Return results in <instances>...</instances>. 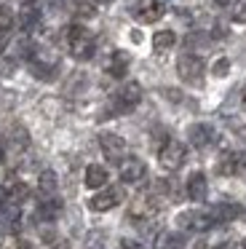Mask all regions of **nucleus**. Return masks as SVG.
<instances>
[{
	"label": "nucleus",
	"mask_w": 246,
	"mask_h": 249,
	"mask_svg": "<svg viewBox=\"0 0 246 249\" xmlns=\"http://www.w3.org/2000/svg\"><path fill=\"white\" fill-rule=\"evenodd\" d=\"M67 49L72 54V59L88 62L96 51V40L83 24H72V27H67Z\"/></svg>",
	"instance_id": "f257e3e1"
},
{
	"label": "nucleus",
	"mask_w": 246,
	"mask_h": 249,
	"mask_svg": "<svg viewBox=\"0 0 246 249\" xmlns=\"http://www.w3.org/2000/svg\"><path fill=\"white\" fill-rule=\"evenodd\" d=\"M30 72L37 78V81H53L59 72V62L53 54H48V51H40L35 49L30 56Z\"/></svg>",
	"instance_id": "f03ea898"
},
{
	"label": "nucleus",
	"mask_w": 246,
	"mask_h": 249,
	"mask_svg": "<svg viewBox=\"0 0 246 249\" xmlns=\"http://www.w3.org/2000/svg\"><path fill=\"white\" fill-rule=\"evenodd\" d=\"M176 75L190 86H201L203 81V59L195 54H182L176 62Z\"/></svg>",
	"instance_id": "7ed1b4c3"
},
{
	"label": "nucleus",
	"mask_w": 246,
	"mask_h": 249,
	"mask_svg": "<svg viewBox=\"0 0 246 249\" xmlns=\"http://www.w3.org/2000/svg\"><path fill=\"white\" fill-rule=\"evenodd\" d=\"M142 102V86L137 81H128L121 91L112 97V113H131Z\"/></svg>",
	"instance_id": "20e7f679"
},
{
	"label": "nucleus",
	"mask_w": 246,
	"mask_h": 249,
	"mask_svg": "<svg viewBox=\"0 0 246 249\" xmlns=\"http://www.w3.org/2000/svg\"><path fill=\"white\" fill-rule=\"evenodd\" d=\"M185 158H187V147L182 145V142H176V140H166L163 145H160V150H158V163L163 169H169V172L179 169L182 163H185Z\"/></svg>",
	"instance_id": "39448f33"
},
{
	"label": "nucleus",
	"mask_w": 246,
	"mask_h": 249,
	"mask_svg": "<svg viewBox=\"0 0 246 249\" xmlns=\"http://www.w3.org/2000/svg\"><path fill=\"white\" fill-rule=\"evenodd\" d=\"M176 228L182 231H193V233H206L214 228V220L209 212H201V209H190V212H182L176 217Z\"/></svg>",
	"instance_id": "423d86ee"
},
{
	"label": "nucleus",
	"mask_w": 246,
	"mask_h": 249,
	"mask_svg": "<svg viewBox=\"0 0 246 249\" xmlns=\"http://www.w3.org/2000/svg\"><path fill=\"white\" fill-rule=\"evenodd\" d=\"M99 147L105 153L107 161H115L121 163L126 158V140L121 134H112V131H102L99 134Z\"/></svg>",
	"instance_id": "0eeeda50"
},
{
	"label": "nucleus",
	"mask_w": 246,
	"mask_h": 249,
	"mask_svg": "<svg viewBox=\"0 0 246 249\" xmlns=\"http://www.w3.org/2000/svg\"><path fill=\"white\" fill-rule=\"evenodd\" d=\"M121 201H123L121 188H102L88 198V209L91 212H110V209H115Z\"/></svg>",
	"instance_id": "6e6552de"
},
{
	"label": "nucleus",
	"mask_w": 246,
	"mask_h": 249,
	"mask_svg": "<svg viewBox=\"0 0 246 249\" xmlns=\"http://www.w3.org/2000/svg\"><path fill=\"white\" fill-rule=\"evenodd\" d=\"M131 14H134L137 22L153 24V22H158V19L163 17V3H160V0H137L134 8H131Z\"/></svg>",
	"instance_id": "1a4fd4ad"
},
{
	"label": "nucleus",
	"mask_w": 246,
	"mask_h": 249,
	"mask_svg": "<svg viewBox=\"0 0 246 249\" xmlns=\"http://www.w3.org/2000/svg\"><path fill=\"white\" fill-rule=\"evenodd\" d=\"M118 172H121V179H123V182L137 185V182H142V179H144V174H147V166H144L142 158L128 156V158H123V161L118 163Z\"/></svg>",
	"instance_id": "9d476101"
},
{
	"label": "nucleus",
	"mask_w": 246,
	"mask_h": 249,
	"mask_svg": "<svg viewBox=\"0 0 246 249\" xmlns=\"http://www.w3.org/2000/svg\"><path fill=\"white\" fill-rule=\"evenodd\" d=\"M158 209L160 206L155 204L153 196H139V198H134V204L128 206V214H131V220H137V222H147V220H153V217L158 214Z\"/></svg>",
	"instance_id": "9b49d317"
},
{
	"label": "nucleus",
	"mask_w": 246,
	"mask_h": 249,
	"mask_svg": "<svg viewBox=\"0 0 246 249\" xmlns=\"http://www.w3.org/2000/svg\"><path fill=\"white\" fill-rule=\"evenodd\" d=\"M128 65H131V56L126 51H112L105 62V72L110 78H123L128 72Z\"/></svg>",
	"instance_id": "f8f14e48"
},
{
	"label": "nucleus",
	"mask_w": 246,
	"mask_h": 249,
	"mask_svg": "<svg viewBox=\"0 0 246 249\" xmlns=\"http://www.w3.org/2000/svg\"><path fill=\"white\" fill-rule=\"evenodd\" d=\"M187 198L195 201V204H201L203 198H206L209 188H206V177H203V172H193L190 177H187Z\"/></svg>",
	"instance_id": "ddd939ff"
},
{
	"label": "nucleus",
	"mask_w": 246,
	"mask_h": 249,
	"mask_svg": "<svg viewBox=\"0 0 246 249\" xmlns=\"http://www.w3.org/2000/svg\"><path fill=\"white\" fill-rule=\"evenodd\" d=\"M187 140L193 142V147H206L214 142V129L209 124H193L187 129Z\"/></svg>",
	"instance_id": "4468645a"
},
{
	"label": "nucleus",
	"mask_w": 246,
	"mask_h": 249,
	"mask_svg": "<svg viewBox=\"0 0 246 249\" xmlns=\"http://www.w3.org/2000/svg\"><path fill=\"white\" fill-rule=\"evenodd\" d=\"M209 214H211L214 225H217V222H233V220H238V217L244 214V206L241 204H217Z\"/></svg>",
	"instance_id": "2eb2a0df"
},
{
	"label": "nucleus",
	"mask_w": 246,
	"mask_h": 249,
	"mask_svg": "<svg viewBox=\"0 0 246 249\" xmlns=\"http://www.w3.org/2000/svg\"><path fill=\"white\" fill-rule=\"evenodd\" d=\"M107 179H110V174H107V169L102 163H91L86 169V188L102 190V188H107Z\"/></svg>",
	"instance_id": "dca6fc26"
},
{
	"label": "nucleus",
	"mask_w": 246,
	"mask_h": 249,
	"mask_svg": "<svg viewBox=\"0 0 246 249\" xmlns=\"http://www.w3.org/2000/svg\"><path fill=\"white\" fill-rule=\"evenodd\" d=\"M59 214H62V201L46 196V198L40 201V206H37V217H40V220H46V222H51V220H56Z\"/></svg>",
	"instance_id": "f3484780"
},
{
	"label": "nucleus",
	"mask_w": 246,
	"mask_h": 249,
	"mask_svg": "<svg viewBox=\"0 0 246 249\" xmlns=\"http://www.w3.org/2000/svg\"><path fill=\"white\" fill-rule=\"evenodd\" d=\"M217 172L222 174V177H233V174H238V158H235V153L225 150L222 156H219V161H217Z\"/></svg>",
	"instance_id": "a211bd4d"
},
{
	"label": "nucleus",
	"mask_w": 246,
	"mask_h": 249,
	"mask_svg": "<svg viewBox=\"0 0 246 249\" xmlns=\"http://www.w3.org/2000/svg\"><path fill=\"white\" fill-rule=\"evenodd\" d=\"M174 43H176L174 30H158V33L153 35V49L155 51H169V49H174Z\"/></svg>",
	"instance_id": "6ab92c4d"
},
{
	"label": "nucleus",
	"mask_w": 246,
	"mask_h": 249,
	"mask_svg": "<svg viewBox=\"0 0 246 249\" xmlns=\"http://www.w3.org/2000/svg\"><path fill=\"white\" fill-rule=\"evenodd\" d=\"M155 249H182V236L179 233L163 231L155 236Z\"/></svg>",
	"instance_id": "aec40b11"
},
{
	"label": "nucleus",
	"mask_w": 246,
	"mask_h": 249,
	"mask_svg": "<svg viewBox=\"0 0 246 249\" xmlns=\"http://www.w3.org/2000/svg\"><path fill=\"white\" fill-rule=\"evenodd\" d=\"M8 142L16 147V150H24L27 145H30V131L24 129V126H11V131H8Z\"/></svg>",
	"instance_id": "412c9836"
},
{
	"label": "nucleus",
	"mask_w": 246,
	"mask_h": 249,
	"mask_svg": "<svg viewBox=\"0 0 246 249\" xmlns=\"http://www.w3.org/2000/svg\"><path fill=\"white\" fill-rule=\"evenodd\" d=\"M37 19H40V11H37L35 6H30V3H27V6L21 8V14H19V27L21 30H32L37 24Z\"/></svg>",
	"instance_id": "4be33fe9"
},
{
	"label": "nucleus",
	"mask_w": 246,
	"mask_h": 249,
	"mask_svg": "<svg viewBox=\"0 0 246 249\" xmlns=\"http://www.w3.org/2000/svg\"><path fill=\"white\" fill-rule=\"evenodd\" d=\"M56 174L51 172V169H46V172H40V177H37V188H40L43 196H51L53 190H56Z\"/></svg>",
	"instance_id": "5701e85b"
},
{
	"label": "nucleus",
	"mask_w": 246,
	"mask_h": 249,
	"mask_svg": "<svg viewBox=\"0 0 246 249\" xmlns=\"http://www.w3.org/2000/svg\"><path fill=\"white\" fill-rule=\"evenodd\" d=\"M228 11H230V19H233V22L246 24V0H230Z\"/></svg>",
	"instance_id": "b1692460"
},
{
	"label": "nucleus",
	"mask_w": 246,
	"mask_h": 249,
	"mask_svg": "<svg viewBox=\"0 0 246 249\" xmlns=\"http://www.w3.org/2000/svg\"><path fill=\"white\" fill-rule=\"evenodd\" d=\"M211 72H214V78H225V75L230 72V59H225V56H219V59L214 62Z\"/></svg>",
	"instance_id": "393cba45"
},
{
	"label": "nucleus",
	"mask_w": 246,
	"mask_h": 249,
	"mask_svg": "<svg viewBox=\"0 0 246 249\" xmlns=\"http://www.w3.org/2000/svg\"><path fill=\"white\" fill-rule=\"evenodd\" d=\"M75 14H78L80 19H91L94 17V6H91V3H86V0H78V3H75Z\"/></svg>",
	"instance_id": "a878e982"
},
{
	"label": "nucleus",
	"mask_w": 246,
	"mask_h": 249,
	"mask_svg": "<svg viewBox=\"0 0 246 249\" xmlns=\"http://www.w3.org/2000/svg\"><path fill=\"white\" fill-rule=\"evenodd\" d=\"M83 249H105V236H102V233H91V236L86 238Z\"/></svg>",
	"instance_id": "bb28decb"
},
{
	"label": "nucleus",
	"mask_w": 246,
	"mask_h": 249,
	"mask_svg": "<svg viewBox=\"0 0 246 249\" xmlns=\"http://www.w3.org/2000/svg\"><path fill=\"white\" fill-rule=\"evenodd\" d=\"M11 24H14V14H11L8 8L0 6V33H8Z\"/></svg>",
	"instance_id": "cd10ccee"
},
{
	"label": "nucleus",
	"mask_w": 246,
	"mask_h": 249,
	"mask_svg": "<svg viewBox=\"0 0 246 249\" xmlns=\"http://www.w3.org/2000/svg\"><path fill=\"white\" fill-rule=\"evenodd\" d=\"M121 249H147L144 244H139L137 238H123L121 241Z\"/></svg>",
	"instance_id": "c85d7f7f"
},
{
	"label": "nucleus",
	"mask_w": 246,
	"mask_h": 249,
	"mask_svg": "<svg viewBox=\"0 0 246 249\" xmlns=\"http://www.w3.org/2000/svg\"><path fill=\"white\" fill-rule=\"evenodd\" d=\"M163 94H166V97L171 99V102H182V94H179V91H174V89H166Z\"/></svg>",
	"instance_id": "c756f323"
},
{
	"label": "nucleus",
	"mask_w": 246,
	"mask_h": 249,
	"mask_svg": "<svg viewBox=\"0 0 246 249\" xmlns=\"http://www.w3.org/2000/svg\"><path fill=\"white\" fill-rule=\"evenodd\" d=\"M235 158H238V172H241V169L246 172V150H244V153H238Z\"/></svg>",
	"instance_id": "7c9ffc66"
},
{
	"label": "nucleus",
	"mask_w": 246,
	"mask_h": 249,
	"mask_svg": "<svg viewBox=\"0 0 246 249\" xmlns=\"http://www.w3.org/2000/svg\"><path fill=\"white\" fill-rule=\"evenodd\" d=\"M211 249H235V244L233 241H219L217 247H211Z\"/></svg>",
	"instance_id": "2f4dec72"
},
{
	"label": "nucleus",
	"mask_w": 246,
	"mask_h": 249,
	"mask_svg": "<svg viewBox=\"0 0 246 249\" xmlns=\"http://www.w3.org/2000/svg\"><path fill=\"white\" fill-rule=\"evenodd\" d=\"M5 43H8V33H0V51L5 49Z\"/></svg>",
	"instance_id": "473e14b6"
},
{
	"label": "nucleus",
	"mask_w": 246,
	"mask_h": 249,
	"mask_svg": "<svg viewBox=\"0 0 246 249\" xmlns=\"http://www.w3.org/2000/svg\"><path fill=\"white\" fill-rule=\"evenodd\" d=\"M131 40H134V43H142V33H139V30H134V33H131Z\"/></svg>",
	"instance_id": "72a5a7b5"
},
{
	"label": "nucleus",
	"mask_w": 246,
	"mask_h": 249,
	"mask_svg": "<svg viewBox=\"0 0 246 249\" xmlns=\"http://www.w3.org/2000/svg\"><path fill=\"white\" fill-rule=\"evenodd\" d=\"M51 249H67V241H56V244H53Z\"/></svg>",
	"instance_id": "f704fd0d"
},
{
	"label": "nucleus",
	"mask_w": 246,
	"mask_h": 249,
	"mask_svg": "<svg viewBox=\"0 0 246 249\" xmlns=\"http://www.w3.org/2000/svg\"><path fill=\"white\" fill-rule=\"evenodd\" d=\"M193 249H211V247H209L206 241H198V244H195V247H193Z\"/></svg>",
	"instance_id": "c9c22d12"
},
{
	"label": "nucleus",
	"mask_w": 246,
	"mask_h": 249,
	"mask_svg": "<svg viewBox=\"0 0 246 249\" xmlns=\"http://www.w3.org/2000/svg\"><path fill=\"white\" fill-rule=\"evenodd\" d=\"M94 3H99V6H110L112 0H94Z\"/></svg>",
	"instance_id": "e433bc0d"
},
{
	"label": "nucleus",
	"mask_w": 246,
	"mask_h": 249,
	"mask_svg": "<svg viewBox=\"0 0 246 249\" xmlns=\"http://www.w3.org/2000/svg\"><path fill=\"white\" fill-rule=\"evenodd\" d=\"M214 3H217V6H228L230 0H214Z\"/></svg>",
	"instance_id": "4c0bfd02"
},
{
	"label": "nucleus",
	"mask_w": 246,
	"mask_h": 249,
	"mask_svg": "<svg viewBox=\"0 0 246 249\" xmlns=\"http://www.w3.org/2000/svg\"><path fill=\"white\" fill-rule=\"evenodd\" d=\"M241 102H244V110H246V89H244V94H241Z\"/></svg>",
	"instance_id": "58836bf2"
},
{
	"label": "nucleus",
	"mask_w": 246,
	"mask_h": 249,
	"mask_svg": "<svg viewBox=\"0 0 246 249\" xmlns=\"http://www.w3.org/2000/svg\"><path fill=\"white\" fill-rule=\"evenodd\" d=\"M0 163H3V147H0Z\"/></svg>",
	"instance_id": "ea45409f"
},
{
	"label": "nucleus",
	"mask_w": 246,
	"mask_h": 249,
	"mask_svg": "<svg viewBox=\"0 0 246 249\" xmlns=\"http://www.w3.org/2000/svg\"><path fill=\"white\" fill-rule=\"evenodd\" d=\"M21 3H32V0H21Z\"/></svg>",
	"instance_id": "a19ab883"
}]
</instances>
